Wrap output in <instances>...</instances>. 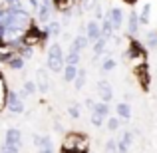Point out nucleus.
Returning <instances> with one entry per match:
<instances>
[{"instance_id": "1", "label": "nucleus", "mask_w": 157, "mask_h": 153, "mask_svg": "<svg viewBox=\"0 0 157 153\" xmlns=\"http://www.w3.org/2000/svg\"><path fill=\"white\" fill-rule=\"evenodd\" d=\"M62 153H90V139L84 133L68 131L62 141Z\"/></svg>"}, {"instance_id": "2", "label": "nucleus", "mask_w": 157, "mask_h": 153, "mask_svg": "<svg viewBox=\"0 0 157 153\" xmlns=\"http://www.w3.org/2000/svg\"><path fill=\"white\" fill-rule=\"evenodd\" d=\"M46 66H48V70L54 74H60L62 70H64V66H66V56H64V52H62V46L60 44H52L50 48H48V54H46Z\"/></svg>"}, {"instance_id": "3", "label": "nucleus", "mask_w": 157, "mask_h": 153, "mask_svg": "<svg viewBox=\"0 0 157 153\" xmlns=\"http://www.w3.org/2000/svg\"><path fill=\"white\" fill-rule=\"evenodd\" d=\"M48 38H50V34H48L46 30H40L38 26H34V22L26 28V32H24V36H22L26 46H38V44L46 42Z\"/></svg>"}, {"instance_id": "4", "label": "nucleus", "mask_w": 157, "mask_h": 153, "mask_svg": "<svg viewBox=\"0 0 157 153\" xmlns=\"http://www.w3.org/2000/svg\"><path fill=\"white\" fill-rule=\"evenodd\" d=\"M123 56H125L127 60H131V62H137V66L143 64V62L147 60V52H145V48H143V44L137 42V40H133V38L129 40V44H127V50H125V54H123Z\"/></svg>"}, {"instance_id": "5", "label": "nucleus", "mask_w": 157, "mask_h": 153, "mask_svg": "<svg viewBox=\"0 0 157 153\" xmlns=\"http://www.w3.org/2000/svg\"><path fill=\"white\" fill-rule=\"evenodd\" d=\"M96 94H98V98H100V101L109 103L113 100V88H111V84L107 80H104V78L96 82Z\"/></svg>"}, {"instance_id": "6", "label": "nucleus", "mask_w": 157, "mask_h": 153, "mask_svg": "<svg viewBox=\"0 0 157 153\" xmlns=\"http://www.w3.org/2000/svg\"><path fill=\"white\" fill-rule=\"evenodd\" d=\"M135 76H137V80H139V86L147 92L149 86H151V76H149V66H147V62H143V64H139L137 68H135Z\"/></svg>"}, {"instance_id": "7", "label": "nucleus", "mask_w": 157, "mask_h": 153, "mask_svg": "<svg viewBox=\"0 0 157 153\" xmlns=\"http://www.w3.org/2000/svg\"><path fill=\"white\" fill-rule=\"evenodd\" d=\"M8 109L12 111V113H24V100H20V96L14 92V90H10L8 92Z\"/></svg>"}, {"instance_id": "8", "label": "nucleus", "mask_w": 157, "mask_h": 153, "mask_svg": "<svg viewBox=\"0 0 157 153\" xmlns=\"http://www.w3.org/2000/svg\"><path fill=\"white\" fill-rule=\"evenodd\" d=\"M105 18L111 22V26H113V30H121V26H123V10L121 8H111V10H107V14H105Z\"/></svg>"}, {"instance_id": "9", "label": "nucleus", "mask_w": 157, "mask_h": 153, "mask_svg": "<svg viewBox=\"0 0 157 153\" xmlns=\"http://www.w3.org/2000/svg\"><path fill=\"white\" fill-rule=\"evenodd\" d=\"M36 86H38L40 94H48V90H50V80H48V70L46 68L36 70Z\"/></svg>"}, {"instance_id": "10", "label": "nucleus", "mask_w": 157, "mask_h": 153, "mask_svg": "<svg viewBox=\"0 0 157 153\" xmlns=\"http://www.w3.org/2000/svg\"><path fill=\"white\" fill-rule=\"evenodd\" d=\"M86 36L90 38V42H96V40L101 38V24L98 22V20H90L88 24H86Z\"/></svg>"}, {"instance_id": "11", "label": "nucleus", "mask_w": 157, "mask_h": 153, "mask_svg": "<svg viewBox=\"0 0 157 153\" xmlns=\"http://www.w3.org/2000/svg\"><path fill=\"white\" fill-rule=\"evenodd\" d=\"M4 143L20 147V143H22V131H20L18 127H8L6 135H4Z\"/></svg>"}, {"instance_id": "12", "label": "nucleus", "mask_w": 157, "mask_h": 153, "mask_svg": "<svg viewBox=\"0 0 157 153\" xmlns=\"http://www.w3.org/2000/svg\"><path fill=\"white\" fill-rule=\"evenodd\" d=\"M139 30H141L139 14H137V12H129V14H127V34H129V36H135Z\"/></svg>"}, {"instance_id": "13", "label": "nucleus", "mask_w": 157, "mask_h": 153, "mask_svg": "<svg viewBox=\"0 0 157 153\" xmlns=\"http://www.w3.org/2000/svg\"><path fill=\"white\" fill-rule=\"evenodd\" d=\"M90 38L86 34H78L76 38L72 40V44H70V50H74V52H82V50H86V48L90 46Z\"/></svg>"}, {"instance_id": "14", "label": "nucleus", "mask_w": 157, "mask_h": 153, "mask_svg": "<svg viewBox=\"0 0 157 153\" xmlns=\"http://www.w3.org/2000/svg\"><path fill=\"white\" fill-rule=\"evenodd\" d=\"M131 141H133V133L131 131H121L117 139V147H119V153H127V149L131 147Z\"/></svg>"}, {"instance_id": "15", "label": "nucleus", "mask_w": 157, "mask_h": 153, "mask_svg": "<svg viewBox=\"0 0 157 153\" xmlns=\"http://www.w3.org/2000/svg\"><path fill=\"white\" fill-rule=\"evenodd\" d=\"M32 143H34V147H38L40 149H52V141L48 135H40V133H34L32 135Z\"/></svg>"}, {"instance_id": "16", "label": "nucleus", "mask_w": 157, "mask_h": 153, "mask_svg": "<svg viewBox=\"0 0 157 153\" xmlns=\"http://www.w3.org/2000/svg\"><path fill=\"white\" fill-rule=\"evenodd\" d=\"M115 111H117L119 119H125V121L131 119V105H129V101H119L117 105H115Z\"/></svg>"}, {"instance_id": "17", "label": "nucleus", "mask_w": 157, "mask_h": 153, "mask_svg": "<svg viewBox=\"0 0 157 153\" xmlns=\"http://www.w3.org/2000/svg\"><path fill=\"white\" fill-rule=\"evenodd\" d=\"M107 46H109V38H104V36H101L100 40H96L94 46H92L94 56H104V54L107 52Z\"/></svg>"}, {"instance_id": "18", "label": "nucleus", "mask_w": 157, "mask_h": 153, "mask_svg": "<svg viewBox=\"0 0 157 153\" xmlns=\"http://www.w3.org/2000/svg\"><path fill=\"white\" fill-rule=\"evenodd\" d=\"M78 66H70V64H66L64 66V70H62V74H64V78L62 80L64 82H68V84H74V80L78 78Z\"/></svg>"}, {"instance_id": "19", "label": "nucleus", "mask_w": 157, "mask_h": 153, "mask_svg": "<svg viewBox=\"0 0 157 153\" xmlns=\"http://www.w3.org/2000/svg\"><path fill=\"white\" fill-rule=\"evenodd\" d=\"M44 30L50 34V38H58V36H62V24L58 22V20H50Z\"/></svg>"}, {"instance_id": "20", "label": "nucleus", "mask_w": 157, "mask_h": 153, "mask_svg": "<svg viewBox=\"0 0 157 153\" xmlns=\"http://www.w3.org/2000/svg\"><path fill=\"white\" fill-rule=\"evenodd\" d=\"M52 4H54V10L62 12V14L74 8V0H52Z\"/></svg>"}, {"instance_id": "21", "label": "nucleus", "mask_w": 157, "mask_h": 153, "mask_svg": "<svg viewBox=\"0 0 157 153\" xmlns=\"http://www.w3.org/2000/svg\"><path fill=\"white\" fill-rule=\"evenodd\" d=\"M86 82H88V70H86V68H80V70H78V78L74 80V88H76V90H82L86 86Z\"/></svg>"}, {"instance_id": "22", "label": "nucleus", "mask_w": 157, "mask_h": 153, "mask_svg": "<svg viewBox=\"0 0 157 153\" xmlns=\"http://www.w3.org/2000/svg\"><path fill=\"white\" fill-rule=\"evenodd\" d=\"M149 18H151V4L145 2L141 8V12H139V22H141V26H147L149 24Z\"/></svg>"}, {"instance_id": "23", "label": "nucleus", "mask_w": 157, "mask_h": 153, "mask_svg": "<svg viewBox=\"0 0 157 153\" xmlns=\"http://www.w3.org/2000/svg\"><path fill=\"white\" fill-rule=\"evenodd\" d=\"M8 92H10V90L6 88V82L0 76V109H4V105L8 103Z\"/></svg>"}, {"instance_id": "24", "label": "nucleus", "mask_w": 157, "mask_h": 153, "mask_svg": "<svg viewBox=\"0 0 157 153\" xmlns=\"http://www.w3.org/2000/svg\"><path fill=\"white\" fill-rule=\"evenodd\" d=\"M115 66H117V62H115L111 56H105V60H104V62H100V70H101L104 74L111 72V70H115Z\"/></svg>"}, {"instance_id": "25", "label": "nucleus", "mask_w": 157, "mask_h": 153, "mask_svg": "<svg viewBox=\"0 0 157 153\" xmlns=\"http://www.w3.org/2000/svg\"><path fill=\"white\" fill-rule=\"evenodd\" d=\"M24 66H26V60H24L20 54H16V56L8 62V68L10 70H24Z\"/></svg>"}, {"instance_id": "26", "label": "nucleus", "mask_w": 157, "mask_h": 153, "mask_svg": "<svg viewBox=\"0 0 157 153\" xmlns=\"http://www.w3.org/2000/svg\"><path fill=\"white\" fill-rule=\"evenodd\" d=\"M80 54H82V52L68 50V52H66V64H70V66H78V64H80V60H82Z\"/></svg>"}, {"instance_id": "27", "label": "nucleus", "mask_w": 157, "mask_h": 153, "mask_svg": "<svg viewBox=\"0 0 157 153\" xmlns=\"http://www.w3.org/2000/svg\"><path fill=\"white\" fill-rule=\"evenodd\" d=\"M68 115H70L72 119H80V115H82V105H80L78 101H72V103L68 105Z\"/></svg>"}, {"instance_id": "28", "label": "nucleus", "mask_w": 157, "mask_h": 153, "mask_svg": "<svg viewBox=\"0 0 157 153\" xmlns=\"http://www.w3.org/2000/svg\"><path fill=\"white\" fill-rule=\"evenodd\" d=\"M101 36H104V38H111V36H113V26H111V22H109V20H107V18H104V20H101Z\"/></svg>"}, {"instance_id": "29", "label": "nucleus", "mask_w": 157, "mask_h": 153, "mask_svg": "<svg viewBox=\"0 0 157 153\" xmlns=\"http://www.w3.org/2000/svg\"><path fill=\"white\" fill-rule=\"evenodd\" d=\"M94 111H96V113H100V115H104V117H109L111 107H109V103H105V101H98L96 107H94Z\"/></svg>"}, {"instance_id": "30", "label": "nucleus", "mask_w": 157, "mask_h": 153, "mask_svg": "<svg viewBox=\"0 0 157 153\" xmlns=\"http://www.w3.org/2000/svg\"><path fill=\"white\" fill-rule=\"evenodd\" d=\"M14 56H16L14 50H10V48H0V64H8Z\"/></svg>"}, {"instance_id": "31", "label": "nucleus", "mask_w": 157, "mask_h": 153, "mask_svg": "<svg viewBox=\"0 0 157 153\" xmlns=\"http://www.w3.org/2000/svg\"><path fill=\"white\" fill-rule=\"evenodd\" d=\"M119 125H121L119 117H111V115H109V117L105 119V127L111 131V133H113V131H117V129H119Z\"/></svg>"}, {"instance_id": "32", "label": "nucleus", "mask_w": 157, "mask_h": 153, "mask_svg": "<svg viewBox=\"0 0 157 153\" xmlns=\"http://www.w3.org/2000/svg\"><path fill=\"white\" fill-rule=\"evenodd\" d=\"M22 90L28 94V98H30V96H34V94L38 92V86H36V82H32V80H26V82H24V88H22Z\"/></svg>"}, {"instance_id": "33", "label": "nucleus", "mask_w": 157, "mask_h": 153, "mask_svg": "<svg viewBox=\"0 0 157 153\" xmlns=\"http://www.w3.org/2000/svg\"><path fill=\"white\" fill-rule=\"evenodd\" d=\"M105 119H107V117H104V115H100V113H96V111H92V115H90V121H92L94 127H101Z\"/></svg>"}, {"instance_id": "34", "label": "nucleus", "mask_w": 157, "mask_h": 153, "mask_svg": "<svg viewBox=\"0 0 157 153\" xmlns=\"http://www.w3.org/2000/svg\"><path fill=\"white\" fill-rule=\"evenodd\" d=\"M104 153H119L117 139H107V141H105V147H104Z\"/></svg>"}, {"instance_id": "35", "label": "nucleus", "mask_w": 157, "mask_h": 153, "mask_svg": "<svg viewBox=\"0 0 157 153\" xmlns=\"http://www.w3.org/2000/svg\"><path fill=\"white\" fill-rule=\"evenodd\" d=\"M98 4V0H80V10L82 12H88V10H94Z\"/></svg>"}, {"instance_id": "36", "label": "nucleus", "mask_w": 157, "mask_h": 153, "mask_svg": "<svg viewBox=\"0 0 157 153\" xmlns=\"http://www.w3.org/2000/svg\"><path fill=\"white\" fill-rule=\"evenodd\" d=\"M145 42H147V46L149 48H157V32L155 30H151V32H147V36H145Z\"/></svg>"}, {"instance_id": "37", "label": "nucleus", "mask_w": 157, "mask_h": 153, "mask_svg": "<svg viewBox=\"0 0 157 153\" xmlns=\"http://www.w3.org/2000/svg\"><path fill=\"white\" fill-rule=\"evenodd\" d=\"M18 54L24 58V60H30V58L34 56V46H22V50H20Z\"/></svg>"}, {"instance_id": "38", "label": "nucleus", "mask_w": 157, "mask_h": 153, "mask_svg": "<svg viewBox=\"0 0 157 153\" xmlns=\"http://www.w3.org/2000/svg\"><path fill=\"white\" fill-rule=\"evenodd\" d=\"M94 20H98V22H100V20H104V8L100 6V4H96V8H94Z\"/></svg>"}, {"instance_id": "39", "label": "nucleus", "mask_w": 157, "mask_h": 153, "mask_svg": "<svg viewBox=\"0 0 157 153\" xmlns=\"http://www.w3.org/2000/svg\"><path fill=\"white\" fill-rule=\"evenodd\" d=\"M6 8H24L22 6V0H4Z\"/></svg>"}, {"instance_id": "40", "label": "nucleus", "mask_w": 157, "mask_h": 153, "mask_svg": "<svg viewBox=\"0 0 157 153\" xmlns=\"http://www.w3.org/2000/svg\"><path fill=\"white\" fill-rule=\"evenodd\" d=\"M28 4H30V8L34 12H38V8H40V0H28Z\"/></svg>"}, {"instance_id": "41", "label": "nucleus", "mask_w": 157, "mask_h": 153, "mask_svg": "<svg viewBox=\"0 0 157 153\" xmlns=\"http://www.w3.org/2000/svg\"><path fill=\"white\" fill-rule=\"evenodd\" d=\"M86 107H88L90 111H94V107H96V103H94V100H86Z\"/></svg>"}, {"instance_id": "42", "label": "nucleus", "mask_w": 157, "mask_h": 153, "mask_svg": "<svg viewBox=\"0 0 157 153\" xmlns=\"http://www.w3.org/2000/svg\"><path fill=\"white\" fill-rule=\"evenodd\" d=\"M38 153H54V149H40Z\"/></svg>"}, {"instance_id": "43", "label": "nucleus", "mask_w": 157, "mask_h": 153, "mask_svg": "<svg viewBox=\"0 0 157 153\" xmlns=\"http://www.w3.org/2000/svg\"><path fill=\"white\" fill-rule=\"evenodd\" d=\"M123 2H127V4H135L137 0H123Z\"/></svg>"}]
</instances>
